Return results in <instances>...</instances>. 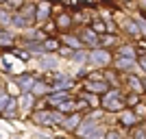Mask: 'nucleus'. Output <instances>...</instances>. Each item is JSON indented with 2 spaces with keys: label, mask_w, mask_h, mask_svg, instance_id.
I'll use <instances>...</instances> for the list:
<instances>
[{
  "label": "nucleus",
  "mask_w": 146,
  "mask_h": 139,
  "mask_svg": "<svg viewBox=\"0 0 146 139\" xmlns=\"http://www.w3.org/2000/svg\"><path fill=\"white\" fill-rule=\"evenodd\" d=\"M98 104H100V109H103V111H109V113H120V111H124V107H127V100H124V96H122L120 89L111 87L107 94H103V96H100Z\"/></svg>",
  "instance_id": "1"
},
{
  "label": "nucleus",
  "mask_w": 146,
  "mask_h": 139,
  "mask_svg": "<svg viewBox=\"0 0 146 139\" xmlns=\"http://www.w3.org/2000/svg\"><path fill=\"white\" fill-rule=\"evenodd\" d=\"M66 115H61L59 111L55 109H46V111H33L31 113V120L35 122L37 126H55V124H61Z\"/></svg>",
  "instance_id": "2"
},
{
  "label": "nucleus",
  "mask_w": 146,
  "mask_h": 139,
  "mask_svg": "<svg viewBox=\"0 0 146 139\" xmlns=\"http://www.w3.org/2000/svg\"><path fill=\"white\" fill-rule=\"evenodd\" d=\"M83 89H85V94H92V96H98V94L103 96L111 87H109L107 80H85V83H83Z\"/></svg>",
  "instance_id": "3"
},
{
  "label": "nucleus",
  "mask_w": 146,
  "mask_h": 139,
  "mask_svg": "<svg viewBox=\"0 0 146 139\" xmlns=\"http://www.w3.org/2000/svg\"><path fill=\"white\" fill-rule=\"evenodd\" d=\"M100 124H103V122H96V120H92V117H87V115H83V122L79 124V128H76L74 133H76V137H79V139H85L87 135H90L92 130H96Z\"/></svg>",
  "instance_id": "4"
},
{
  "label": "nucleus",
  "mask_w": 146,
  "mask_h": 139,
  "mask_svg": "<svg viewBox=\"0 0 146 139\" xmlns=\"http://www.w3.org/2000/svg\"><path fill=\"white\" fill-rule=\"evenodd\" d=\"M87 63H92V65H109V63H111L109 50H105V48L92 50V52H90V61H87Z\"/></svg>",
  "instance_id": "5"
},
{
  "label": "nucleus",
  "mask_w": 146,
  "mask_h": 139,
  "mask_svg": "<svg viewBox=\"0 0 146 139\" xmlns=\"http://www.w3.org/2000/svg\"><path fill=\"white\" fill-rule=\"evenodd\" d=\"M79 39H81V43H83V46H90V48H100V37L96 35V33H94V30L90 28V26H85V28H83V33H81L79 35Z\"/></svg>",
  "instance_id": "6"
},
{
  "label": "nucleus",
  "mask_w": 146,
  "mask_h": 139,
  "mask_svg": "<svg viewBox=\"0 0 146 139\" xmlns=\"http://www.w3.org/2000/svg\"><path fill=\"white\" fill-rule=\"evenodd\" d=\"M81 122H83V113H70V115L63 117L61 126H63V130H68V133H74V130L79 128Z\"/></svg>",
  "instance_id": "7"
},
{
  "label": "nucleus",
  "mask_w": 146,
  "mask_h": 139,
  "mask_svg": "<svg viewBox=\"0 0 146 139\" xmlns=\"http://www.w3.org/2000/svg\"><path fill=\"white\" fill-rule=\"evenodd\" d=\"M118 122H120L124 128H133L140 120H137V115H135L133 109H124V111H120V115H118Z\"/></svg>",
  "instance_id": "8"
},
{
  "label": "nucleus",
  "mask_w": 146,
  "mask_h": 139,
  "mask_svg": "<svg viewBox=\"0 0 146 139\" xmlns=\"http://www.w3.org/2000/svg\"><path fill=\"white\" fill-rule=\"evenodd\" d=\"M50 15V2H39L35 5V22H46Z\"/></svg>",
  "instance_id": "9"
},
{
  "label": "nucleus",
  "mask_w": 146,
  "mask_h": 139,
  "mask_svg": "<svg viewBox=\"0 0 146 139\" xmlns=\"http://www.w3.org/2000/svg\"><path fill=\"white\" fill-rule=\"evenodd\" d=\"M61 42L66 43L68 48L72 50V52H76V50H83V43H81V39L76 35H63V39Z\"/></svg>",
  "instance_id": "10"
},
{
  "label": "nucleus",
  "mask_w": 146,
  "mask_h": 139,
  "mask_svg": "<svg viewBox=\"0 0 146 139\" xmlns=\"http://www.w3.org/2000/svg\"><path fill=\"white\" fill-rule=\"evenodd\" d=\"M127 85H129V89L133 91V94H144V83H142L137 76H133V74L127 76Z\"/></svg>",
  "instance_id": "11"
},
{
  "label": "nucleus",
  "mask_w": 146,
  "mask_h": 139,
  "mask_svg": "<svg viewBox=\"0 0 146 139\" xmlns=\"http://www.w3.org/2000/svg\"><path fill=\"white\" fill-rule=\"evenodd\" d=\"M18 100L15 98H11L9 102H7V107H5V111H2V117H7V120H13L15 115H18Z\"/></svg>",
  "instance_id": "12"
},
{
  "label": "nucleus",
  "mask_w": 146,
  "mask_h": 139,
  "mask_svg": "<svg viewBox=\"0 0 146 139\" xmlns=\"http://www.w3.org/2000/svg\"><path fill=\"white\" fill-rule=\"evenodd\" d=\"M118 59H131V61H135V59H137V50H135L133 46H120V48H118Z\"/></svg>",
  "instance_id": "13"
},
{
  "label": "nucleus",
  "mask_w": 146,
  "mask_h": 139,
  "mask_svg": "<svg viewBox=\"0 0 146 139\" xmlns=\"http://www.w3.org/2000/svg\"><path fill=\"white\" fill-rule=\"evenodd\" d=\"M124 30H127L131 37H135V39L142 37V30H140V26H137V20H127V22H124Z\"/></svg>",
  "instance_id": "14"
},
{
  "label": "nucleus",
  "mask_w": 146,
  "mask_h": 139,
  "mask_svg": "<svg viewBox=\"0 0 146 139\" xmlns=\"http://www.w3.org/2000/svg\"><path fill=\"white\" fill-rule=\"evenodd\" d=\"M55 26H57V28H61V30L70 28V26H72V15H70V13H61L59 18H57Z\"/></svg>",
  "instance_id": "15"
},
{
  "label": "nucleus",
  "mask_w": 146,
  "mask_h": 139,
  "mask_svg": "<svg viewBox=\"0 0 146 139\" xmlns=\"http://www.w3.org/2000/svg\"><path fill=\"white\" fill-rule=\"evenodd\" d=\"M18 104H22V109H33V104H35V96L33 94H22L18 100Z\"/></svg>",
  "instance_id": "16"
},
{
  "label": "nucleus",
  "mask_w": 146,
  "mask_h": 139,
  "mask_svg": "<svg viewBox=\"0 0 146 139\" xmlns=\"http://www.w3.org/2000/svg\"><path fill=\"white\" fill-rule=\"evenodd\" d=\"M135 65H137V59H135V61H131V59H118L116 61L118 70H135Z\"/></svg>",
  "instance_id": "17"
},
{
  "label": "nucleus",
  "mask_w": 146,
  "mask_h": 139,
  "mask_svg": "<svg viewBox=\"0 0 146 139\" xmlns=\"http://www.w3.org/2000/svg\"><path fill=\"white\" fill-rule=\"evenodd\" d=\"M116 43V35L113 33H105V35H100V48L107 50V46H113Z\"/></svg>",
  "instance_id": "18"
},
{
  "label": "nucleus",
  "mask_w": 146,
  "mask_h": 139,
  "mask_svg": "<svg viewBox=\"0 0 146 139\" xmlns=\"http://www.w3.org/2000/svg\"><path fill=\"white\" fill-rule=\"evenodd\" d=\"M92 30H94V33H96L98 37L100 35H105V30H107V24H105L103 20H94V22H92V26H90Z\"/></svg>",
  "instance_id": "19"
},
{
  "label": "nucleus",
  "mask_w": 146,
  "mask_h": 139,
  "mask_svg": "<svg viewBox=\"0 0 146 139\" xmlns=\"http://www.w3.org/2000/svg\"><path fill=\"white\" fill-rule=\"evenodd\" d=\"M72 59L76 61V63H87V61H90V52H87V50H76L72 55Z\"/></svg>",
  "instance_id": "20"
},
{
  "label": "nucleus",
  "mask_w": 146,
  "mask_h": 139,
  "mask_svg": "<svg viewBox=\"0 0 146 139\" xmlns=\"http://www.w3.org/2000/svg\"><path fill=\"white\" fill-rule=\"evenodd\" d=\"M11 15L13 13H9L7 9L0 7V26H11Z\"/></svg>",
  "instance_id": "21"
},
{
  "label": "nucleus",
  "mask_w": 146,
  "mask_h": 139,
  "mask_svg": "<svg viewBox=\"0 0 146 139\" xmlns=\"http://www.w3.org/2000/svg\"><path fill=\"white\" fill-rule=\"evenodd\" d=\"M105 133H107V130H105V128H103V124H100V126H98L96 130H92V133L87 135L85 139H105Z\"/></svg>",
  "instance_id": "22"
},
{
  "label": "nucleus",
  "mask_w": 146,
  "mask_h": 139,
  "mask_svg": "<svg viewBox=\"0 0 146 139\" xmlns=\"http://www.w3.org/2000/svg\"><path fill=\"white\" fill-rule=\"evenodd\" d=\"M11 100V96L9 94H5V91H0V115H2V111H5V107H7V102Z\"/></svg>",
  "instance_id": "23"
},
{
  "label": "nucleus",
  "mask_w": 146,
  "mask_h": 139,
  "mask_svg": "<svg viewBox=\"0 0 146 139\" xmlns=\"http://www.w3.org/2000/svg\"><path fill=\"white\" fill-rule=\"evenodd\" d=\"M105 139H124V137H122L120 130H107V133H105Z\"/></svg>",
  "instance_id": "24"
},
{
  "label": "nucleus",
  "mask_w": 146,
  "mask_h": 139,
  "mask_svg": "<svg viewBox=\"0 0 146 139\" xmlns=\"http://www.w3.org/2000/svg\"><path fill=\"white\" fill-rule=\"evenodd\" d=\"M127 100V107H131V104H137L140 102V94H131L129 98H124Z\"/></svg>",
  "instance_id": "25"
},
{
  "label": "nucleus",
  "mask_w": 146,
  "mask_h": 139,
  "mask_svg": "<svg viewBox=\"0 0 146 139\" xmlns=\"http://www.w3.org/2000/svg\"><path fill=\"white\" fill-rule=\"evenodd\" d=\"M137 65L144 67V72H146V52L144 55H137Z\"/></svg>",
  "instance_id": "26"
},
{
  "label": "nucleus",
  "mask_w": 146,
  "mask_h": 139,
  "mask_svg": "<svg viewBox=\"0 0 146 139\" xmlns=\"http://www.w3.org/2000/svg\"><path fill=\"white\" fill-rule=\"evenodd\" d=\"M142 11H146V2H144V5H142Z\"/></svg>",
  "instance_id": "27"
},
{
  "label": "nucleus",
  "mask_w": 146,
  "mask_h": 139,
  "mask_svg": "<svg viewBox=\"0 0 146 139\" xmlns=\"http://www.w3.org/2000/svg\"><path fill=\"white\" fill-rule=\"evenodd\" d=\"M129 139H133V137H129Z\"/></svg>",
  "instance_id": "28"
}]
</instances>
